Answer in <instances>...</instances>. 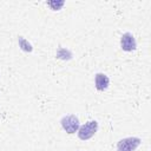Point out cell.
I'll return each mask as SVG.
<instances>
[{"label": "cell", "instance_id": "1", "mask_svg": "<svg viewBox=\"0 0 151 151\" xmlns=\"http://www.w3.org/2000/svg\"><path fill=\"white\" fill-rule=\"evenodd\" d=\"M98 122L97 120H87L85 124L80 125L77 134L80 140H88L91 139L98 131Z\"/></svg>", "mask_w": 151, "mask_h": 151}, {"label": "cell", "instance_id": "3", "mask_svg": "<svg viewBox=\"0 0 151 151\" xmlns=\"http://www.w3.org/2000/svg\"><path fill=\"white\" fill-rule=\"evenodd\" d=\"M142 144V139L139 137H125L118 140L117 151H136L137 147Z\"/></svg>", "mask_w": 151, "mask_h": 151}, {"label": "cell", "instance_id": "6", "mask_svg": "<svg viewBox=\"0 0 151 151\" xmlns=\"http://www.w3.org/2000/svg\"><path fill=\"white\" fill-rule=\"evenodd\" d=\"M18 44H19V47H20L24 52H27V53L33 52V46H32V44H31L26 38H24L22 35H19V37H18Z\"/></svg>", "mask_w": 151, "mask_h": 151}, {"label": "cell", "instance_id": "4", "mask_svg": "<svg viewBox=\"0 0 151 151\" xmlns=\"http://www.w3.org/2000/svg\"><path fill=\"white\" fill-rule=\"evenodd\" d=\"M120 47L125 52H133L137 50V41L132 33L125 32L120 37Z\"/></svg>", "mask_w": 151, "mask_h": 151}, {"label": "cell", "instance_id": "8", "mask_svg": "<svg viewBox=\"0 0 151 151\" xmlns=\"http://www.w3.org/2000/svg\"><path fill=\"white\" fill-rule=\"evenodd\" d=\"M64 5H65V1H55V0L47 1V6H50V8L52 11H59V9H61V7Z\"/></svg>", "mask_w": 151, "mask_h": 151}, {"label": "cell", "instance_id": "2", "mask_svg": "<svg viewBox=\"0 0 151 151\" xmlns=\"http://www.w3.org/2000/svg\"><path fill=\"white\" fill-rule=\"evenodd\" d=\"M60 125L66 133L73 134L78 131L80 126V122L76 114H66L60 119Z\"/></svg>", "mask_w": 151, "mask_h": 151}, {"label": "cell", "instance_id": "5", "mask_svg": "<svg viewBox=\"0 0 151 151\" xmlns=\"http://www.w3.org/2000/svg\"><path fill=\"white\" fill-rule=\"evenodd\" d=\"M94 86L100 92L106 91L110 86V78L105 73H101V72L97 73L94 76Z\"/></svg>", "mask_w": 151, "mask_h": 151}, {"label": "cell", "instance_id": "7", "mask_svg": "<svg viewBox=\"0 0 151 151\" xmlns=\"http://www.w3.org/2000/svg\"><path fill=\"white\" fill-rule=\"evenodd\" d=\"M72 57H73L72 52H71L70 50L65 48V47H59V48L57 50V58H58V59H61V60H70V59H72Z\"/></svg>", "mask_w": 151, "mask_h": 151}]
</instances>
